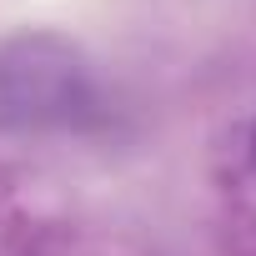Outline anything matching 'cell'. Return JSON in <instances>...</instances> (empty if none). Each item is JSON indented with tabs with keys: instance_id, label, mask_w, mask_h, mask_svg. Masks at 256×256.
<instances>
[{
	"instance_id": "obj_1",
	"label": "cell",
	"mask_w": 256,
	"mask_h": 256,
	"mask_svg": "<svg viewBox=\"0 0 256 256\" xmlns=\"http://www.w3.org/2000/svg\"><path fill=\"white\" fill-rule=\"evenodd\" d=\"M106 120V86L80 40L50 26L0 36V131L66 136Z\"/></svg>"
},
{
	"instance_id": "obj_2",
	"label": "cell",
	"mask_w": 256,
	"mask_h": 256,
	"mask_svg": "<svg viewBox=\"0 0 256 256\" xmlns=\"http://www.w3.org/2000/svg\"><path fill=\"white\" fill-rule=\"evenodd\" d=\"M241 171H246V181L256 186V110H251L246 131H241Z\"/></svg>"
}]
</instances>
